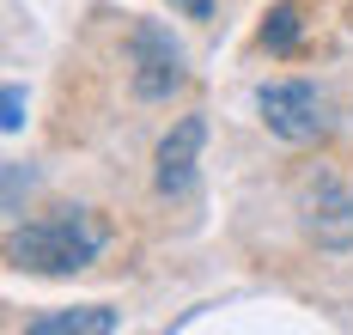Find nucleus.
<instances>
[{
	"mask_svg": "<svg viewBox=\"0 0 353 335\" xmlns=\"http://www.w3.org/2000/svg\"><path fill=\"white\" fill-rule=\"evenodd\" d=\"M104 244H110V225L92 207H55L43 220L12 225V238H6L12 268H25V274H79L104 256Z\"/></svg>",
	"mask_w": 353,
	"mask_h": 335,
	"instance_id": "obj_1",
	"label": "nucleus"
},
{
	"mask_svg": "<svg viewBox=\"0 0 353 335\" xmlns=\"http://www.w3.org/2000/svg\"><path fill=\"white\" fill-rule=\"evenodd\" d=\"M256 110H262V122H268V134H281V141H292V147L329 134L323 92L311 85V79H274V85H262V92H256Z\"/></svg>",
	"mask_w": 353,
	"mask_h": 335,
	"instance_id": "obj_2",
	"label": "nucleus"
},
{
	"mask_svg": "<svg viewBox=\"0 0 353 335\" xmlns=\"http://www.w3.org/2000/svg\"><path fill=\"white\" fill-rule=\"evenodd\" d=\"M128 61H134V98H146V104L171 98L176 85L189 79V74H183V43H176L159 19H141V25H134Z\"/></svg>",
	"mask_w": 353,
	"mask_h": 335,
	"instance_id": "obj_3",
	"label": "nucleus"
},
{
	"mask_svg": "<svg viewBox=\"0 0 353 335\" xmlns=\"http://www.w3.org/2000/svg\"><path fill=\"white\" fill-rule=\"evenodd\" d=\"M201 141H208V122L201 116H183L171 134L159 141V171H152V183H159V195H171V201H183L189 189H195V165H201Z\"/></svg>",
	"mask_w": 353,
	"mask_h": 335,
	"instance_id": "obj_4",
	"label": "nucleus"
},
{
	"mask_svg": "<svg viewBox=\"0 0 353 335\" xmlns=\"http://www.w3.org/2000/svg\"><path fill=\"white\" fill-rule=\"evenodd\" d=\"M305 225L323 250H353V195L335 177H317L305 189Z\"/></svg>",
	"mask_w": 353,
	"mask_h": 335,
	"instance_id": "obj_5",
	"label": "nucleus"
},
{
	"mask_svg": "<svg viewBox=\"0 0 353 335\" xmlns=\"http://www.w3.org/2000/svg\"><path fill=\"white\" fill-rule=\"evenodd\" d=\"M25 329L31 335H110V329H122V311H110V305H73V311L31 317Z\"/></svg>",
	"mask_w": 353,
	"mask_h": 335,
	"instance_id": "obj_6",
	"label": "nucleus"
},
{
	"mask_svg": "<svg viewBox=\"0 0 353 335\" xmlns=\"http://www.w3.org/2000/svg\"><path fill=\"white\" fill-rule=\"evenodd\" d=\"M262 49H268V55H292V49H299V6H292V0H281V6L268 12Z\"/></svg>",
	"mask_w": 353,
	"mask_h": 335,
	"instance_id": "obj_7",
	"label": "nucleus"
},
{
	"mask_svg": "<svg viewBox=\"0 0 353 335\" xmlns=\"http://www.w3.org/2000/svg\"><path fill=\"white\" fill-rule=\"evenodd\" d=\"M0 128H6V134H19V128H25V85H6V92H0Z\"/></svg>",
	"mask_w": 353,
	"mask_h": 335,
	"instance_id": "obj_8",
	"label": "nucleus"
},
{
	"mask_svg": "<svg viewBox=\"0 0 353 335\" xmlns=\"http://www.w3.org/2000/svg\"><path fill=\"white\" fill-rule=\"evenodd\" d=\"M31 183V171L25 165H6V214H19V189Z\"/></svg>",
	"mask_w": 353,
	"mask_h": 335,
	"instance_id": "obj_9",
	"label": "nucleus"
},
{
	"mask_svg": "<svg viewBox=\"0 0 353 335\" xmlns=\"http://www.w3.org/2000/svg\"><path fill=\"white\" fill-rule=\"evenodd\" d=\"M183 19H213V0H171Z\"/></svg>",
	"mask_w": 353,
	"mask_h": 335,
	"instance_id": "obj_10",
	"label": "nucleus"
}]
</instances>
